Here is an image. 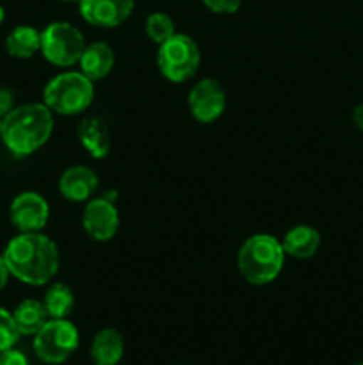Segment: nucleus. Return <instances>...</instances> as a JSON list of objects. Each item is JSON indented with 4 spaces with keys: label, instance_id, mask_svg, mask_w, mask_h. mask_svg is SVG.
<instances>
[{
    "label": "nucleus",
    "instance_id": "f257e3e1",
    "mask_svg": "<svg viewBox=\"0 0 363 365\" xmlns=\"http://www.w3.org/2000/svg\"><path fill=\"white\" fill-rule=\"evenodd\" d=\"M11 277L25 285H46L59 271V248L41 232H20L2 253Z\"/></svg>",
    "mask_w": 363,
    "mask_h": 365
},
{
    "label": "nucleus",
    "instance_id": "f03ea898",
    "mask_svg": "<svg viewBox=\"0 0 363 365\" xmlns=\"http://www.w3.org/2000/svg\"><path fill=\"white\" fill-rule=\"evenodd\" d=\"M52 132V110L45 103H23L2 118L0 141L16 157H27L45 146Z\"/></svg>",
    "mask_w": 363,
    "mask_h": 365
},
{
    "label": "nucleus",
    "instance_id": "7ed1b4c3",
    "mask_svg": "<svg viewBox=\"0 0 363 365\" xmlns=\"http://www.w3.org/2000/svg\"><path fill=\"white\" fill-rule=\"evenodd\" d=\"M285 264V250L280 239L270 234H255L242 242L237 255L238 273L248 284H270L281 273Z\"/></svg>",
    "mask_w": 363,
    "mask_h": 365
},
{
    "label": "nucleus",
    "instance_id": "20e7f679",
    "mask_svg": "<svg viewBox=\"0 0 363 365\" xmlns=\"http://www.w3.org/2000/svg\"><path fill=\"white\" fill-rule=\"evenodd\" d=\"M95 98V82L82 71H64L46 82L43 103L60 116H77L88 109Z\"/></svg>",
    "mask_w": 363,
    "mask_h": 365
},
{
    "label": "nucleus",
    "instance_id": "39448f33",
    "mask_svg": "<svg viewBox=\"0 0 363 365\" xmlns=\"http://www.w3.org/2000/svg\"><path fill=\"white\" fill-rule=\"evenodd\" d=\"M157 64L160 73L173 84L191 81L201 64L199 46L191 36L174 34L159 45Z\"/></svg>",
    "mask_w": 363,
    "mask_h": 365
},
{
    "label": "nucleus",
    "instance_id": "423d86ee",
    "mask_svg": "<svg viewBox=\"0 0 363 365\" xmlns=\"http://www.w3.org/2000/svg\"><path fill=\"white\" fill-rule=\"evenodd\" d=\"M78 344L80 335L77 327L68 319H48L32 341L36 356L50 365L64 364L71 359Z\"/></svg>",
    "mask_w": 363,
    "mask_h": 365
},
{
    "label": "nucleus",
    "instance_id": "0eeeda50",
    "mask_svg": "<svg viewBox=\"0 0 363 365\" xmlns=\"http://www.w3.org/2000/svg\"><path fill=\"white\" fill-rule=\"evenodd\" d=\"M85 48L84 34L68 21H53L41 31V48L46 61L53 66L70 68L78 64Z\"/></svg>",
    "mask_w": 363,
    "mask_h": 365
},
{
    "label": "nucleus",
    "instance_id": "6e6552de",
    "mask_svg": "<svg viewBox=\"0 0 363 365\" xmlns=\"http://www.w3.org/2000/svg\"><path fill=\"white\" fill-rule=\"evenodd\" d=\"M191 116L199 123H214L226 109V91L216 78H201L189 91Z\"/></svg>",
    "mask_w": 363,
    "mask_h": 365
},
{
    "label": "nucleus",
    "instance_id": "1a4fd4ad",
    "mask_svg": "<svg viewBox=\"0 0 363 365\" xmlns=\"http://www.w3.org/2000/svg\"><path fill=\"white\" fill-rule=\"evenodd\" d=\"M48 202L39 192H20L11 202L9 220L18 232H41L48 223Z\"/></svg>",
    "mask_w": 363,
    "mask_h": 365
},
{
    "label": "nucleus",
    "instance_id": "9d476101",
    "mask_svg": "<svg viewBox=\"0 0 363 365\" xmlns=\"http://www.w3.org/2000/svg\"><path fill=\"white\" fill-rule=\"evenodd\" d=\"M82 227L96 242L114 239L120 228V214L109 198H91L82 212Z\"/></svg>",
    "mask_w": 363,
    "mask_h": 365
},
{
    "label": "nucleus",
    "instance_id": "9b49d317",
    "mask_svg": "<svg viewBox=\"0 0 363 365\" xmlns=\"http://www.w3.org/2000/svg\"><path fill=\"white\" fill-rule=\"evenodd\" d=\"M134 0H78L80 16L89 25L114 29L128 20L134 11Z\"/></svg>",
    "mask_w": 363,
    "mask_h": 365
},
{
    "label": "nucleus",
    "instance_id": "f8f14e48",
    "mask_svg": "<svg viewBox=\"0 0 363 365\" xmlns=\"http://www.w3.org/2000/svg\"><path fill=\"white\" fill-rule=\"evenodd\" d=\"M98 175L91 168L77 164L63 171L59 178V192L68 202H89L98 189Z\"/></svg>",
    "mask_w": 363,
    "mask_h": 365
},
{
    "label": "nucleus",
    "instance_id": "ddd939ff",
    "mask_svg": "<svg viewBox=\"0 0 363 365\" xmlns=\"http://www.w3.org/2000/svg\"><path fill=\"white\" fill-rule=\"evenodd\" d=\"M80 145L93 159H105L110 150V132L107 121L100 116H88L77 128Z\"/></svg>",
    "mask_w": 363,
    "mask_h": 365
},
{
    "label": "nucleus",
    "instance_id": "4468645a",
    "mask_svg": "<svg viewBox=\"0 0 363 365\" xmlns=\"http://www.w3.org/2000/svg\"><path fill=\"white\" fill-rule=\"evenodd\" d=\"M116 57H114L112 46L103 41H95L91 45H85L80 59H78V68L89 81L96 82L105 78L112 71Z\"/></svg>",
    "mask_w": 363,
    "mask_h": 365
},
{
    "label": "nucleus",
    "instance_id": "2eb2a0df",
    "mask_svg": "<svg viewBox=\"0 0 363 365\" xmlns=\"http://www.w3.org/2000/svg\"><path fill=\"white\" fill-rule=\"evenodd\" d=\"M89 355L95 365H117L125 355L123 335L114 328H103L93 337Z\"/></svg>",
    "mask_w": 363,
    "mask_h": 365
},
{
    "label": "nucleus",
    "instance_id": "dca6fc26",
    "mask_svg": "<svg viewBox=\"0 0 363 365\" xmlns=\"http://www.w3.org/2000/svg\"><path fill=\"white\" fill-rule=\"evenodd\" d=\"M281 246L285 250V255H290L294 259H312L320 248V234L310 225H298L290 228L281 239Z\"/></svg>",
    "mask_w": 363,
    "mask_h": 365
},
{
    "label": "nucleus",
    "instance_id": "f3484780",
    "mask_svg": "<svg viewBox=\"0 0 363 365\" xmlns=\"http://www.w3.org/2000/svg\"><path fill=\"white\" fill-rule=\"evenodd\" d=\"M41 48V32L31 25H18L7 34L6 50L16 59H31Z\"/></svg>",
    "mask_w": 363,
    "mask_h": 365
},
{
    "label": "nucleus",
    "instance_id": "a211bd4d",
    "mask_svg": "<svg viewBox=\"0 0 363 365\" xmlns=\"http://www.w3.org/2000/svg\"><path fill=\"white\" fill-rule=\"evenodd\" d=\"M13 319L21 335L34 337V335L45 327V323L50 317L45 305H43V302H39V299H23V302L14 309Z\"/></svg>",
    "mask_w": 363,
    "mask_h": 365
},
{
    "label": "nucleus",
    "instance_id": "6ab92c4d",
    "mask_svg": "<svg viewBox=\"0 0 363 365\" xmlns=\"http://www.w3.org/2000/svg\"><path fill=\"white\" fill-rule=\"evenodd\" d=\"M46 312L50 319H68L75 307V294L71 287H68L63 282L52 284L45 292L43 298Z\"/></svg>",
    "mask_w": 363,
    "mask_h": 365
},
{
    "label": "nucleus",
    "instance_id": "aec40b11",
    "mask_svg": "<svg viewBox=\"0 0 363 365\" xmlns=\"http://www.w3.org/2000/svg\"><path fill=\"white\" fill-rule=\"evenodd\" d=\"M144 29H146V36H148L153 43H157V45H160V43H164L166 39H169L171 36L177 34L173 18L166 13L148 14Z\"/></svg>",
    "mask_w": 363,
    "mask_h": 365
},
{
    "label": "nucleus",
    "instance_id": "412c9836",
    "mask_svg": "<svg viewBox=\"0 0 363 365\" xmlns=\"http://www.w3.org/2000/svg\"><path fill=\"white\" fill-rule=\"evenodd\" d=\"M21 334L18 331L13 314L0 307V353L13 349L20 341Z\"/></svg>",
    "mask_w": 363,
    "mask_h": 365
},
{
    "label": "nucleus",
    "instance_id": "4be33fe9",
    "mask_svg": "<svg viewBox=\"0 0 363 365\" xmlns=\"http://www.w3.org/2000/svg\"><path fill=\"white\" fill-rule=\"evenodd\" d=\"M203 4L216 14H233L241 9L242 0H203Z\"/></svg>",
    "mask_w": 363,
    "mask_h": 365
},
{
    "label": "nucleus",
    "instance_id": "5701e85b",
    "mask_svg": "<svg viewBox=\"0 0 363 365\" xmlns=\"http://www.w3.org/2000/svg\"><path fill=\"white\" fill-rule=\"evenodd\" d=\"M0 365H31V362L23 353L13 348L0 353Z\"/></svg>",
    "mask_w": 363,
    "mask_h": 365
},
{
    "label": "nucleus",
    "instance_id": "b1692460",
    "mask_svg": "<svg viewBox=\"0 0 363 365\" xmlns=\"http://www.w3.org/2000/svg\"><path fill=\"white\" fill-rule=\"evenodd\" d=\"M14 109V95L11 89L0 88V118H6Z\"/></svg>",
    "mask_w": 363,
    "mask_h": 365
},
{
    "label": "nucleus",
    "instance_id": "393cba45",
    "mask_svg": "<svg viewBox=\"0 0 363 365\" xmlns=\"http://www.w3.org/2000/svg\"><path fill=\"white\" fill-rule=\"evenodd\" d=\"M352 123L358 130L363 132V102L358 103V106L352 109Z\"/></svg>",
    "mask_w": 363,
    "mask_h": 365
},
{
    "label": "nucleus",
    "instance_id": "a878e982",
    "mask_svg": "<svg viewBox=\"0 0 363 365\" xmlns=\"http://www.w3.org/2000/svg\"><path fill=\"white\" fill-rule=\"evenodd\" d=\"M9 277H11L9 267H7V264H6V260H4V257L0 255V291H2V289L7 285V282H9Z\"/></svg>",
    "mask_w": 363,
    "mask_h": 365
},
{
    "label": "nucleus",
    "instance_id": "bb28decb",
    "mask_svg": "<svg viewBox=\"0 0 363 365\" xmlns=\"http://www.w3.org/2000/svg\"><path fill=\"white\" fill-rule=\"evenodd\" d=\"M4 20H6V11H4V7L0 6V25H2Z\"/></svg>",
    "mask_w": 363,
    "mask_h": 365
},
{
    "label": "nucleus",
    "instance_id": "cd10ccee",
    "mask_svg": "<svg viewBox=\"0 0 363 365\" xmlns=\"http://www.w3.org/2000/svg\"><path fill=\"white\" fill-rule=\"evenodd\" d=\"M60 2H78V0H60Z\"/></svg>",
    "mask_w": 363,
    "mask_h": 365
},
{
    "label": "nucleus",
    "instance_id": "c85d7f7f",
    "mask_svg": "<svg viewBox=\"0 0 363 365\" xmlns=\"http://www.w3.org/2000/svg\"><path fill=\"white\" fill-rule=\"evenodd\" d=\"M0 130H2V118H0Z\"/></svg>",
    "mask_w": 363,
    "mask_h": 365
},
{
    "label": "nucleus",
    "instance_id": "c756f323",
    "mask_svg": "<svg viewBox=\"0 0 363 365\" xmlns=\"http://www.w3.org/2000/svg\"><path fill=\"white\" fill-rule=\"evenodd\" d=\"M356 365H363V362H359V364H356Z\"/></svg>",
    "mask_w": 363,
    "mask_h": 365
}]
</instances>
